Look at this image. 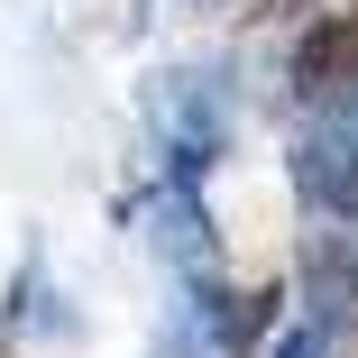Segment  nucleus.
<instances>
[{
	"label": "nucleus",
	"mask_w": 358,
	"mask_h": 358,
	"mask_svg": "<svg viewBox=\"0 0 358 358\" xmlns=\"http://www.w3.org/2000/svg\"><path fill=\"white\" fill-rule=\"evenodd\" d=\"M0 331H10L19 349H28V340H64V331H74V313H64V285H55L46 248H28V257H19L10 303H0Z\"/></svg>",
	"instance_id": "7"
},
{
	"label": "nucleus",
	"mask_w": 358,
	"mask_h": 358,
	"mask_svg": "<svg viewBox=\"0 0 358 358\" xmlns=\"http://www.w3.org/2000/svg\"><path fill=\"white\" fill-rule=\"evenodd\" d=\"M294 92L303 101H358V10H340V19H313L303 37H294Z\"/></svg>",
	"instance_id": "5"
},
{
	"label": "nucleus",
	"mask_w": 358,
	"mask_h": 358,
	"mask_svg": "<svg viewBox=\"0 0 358 358\" xmlns=\"http://www.w3.org/2000/svg\"><path fill=\"white\" fill-rule=\"evenodd\" d=\"M275 322H285V294H239V285L193 275V303H184L175 340H184L193 358H257V349L275 340Z\"/></svg>",
	"instance_id": "2"
},
{
	"label": "nucleus",
	"mask_w": 358,
	"mask_h": 358,
	"mask_svg": "<svg viewBox=\"0 0 358 358\" xmlns=\"http://www.w3.org/2000/svg\"><path fill=\"white\" fill-rule=\"evenodd\" d=\"M294 193L322 221H358V101H331L294 138Z\"/></svg>",
	"instance_id": "3"
},
{
	"label": "nucleus",
	"mask_w": 358,
	"mask_h": 358,
	"mask_svg": "<svg viewBox=\"0 0 358 358\" xmlns=\"http://www.w3.org/2000/svg\"><path fill=\"white\" fill-rule=\"evenodd\" d=\"M148 129H157V175L211 184V166H221V148H230V101H221L211 74H157Z\"/></svg>",
	"instance_id": "1"
},
{
	"label": "nucleus",
	"mask_w": 358,
	"mask_h": 358,
	"mask_svg": "<svg viewBox=\"0 0 358 358\" xmlns=\"http://www.w3.org/2000/svg\"><path fill=\"white\" fill-rule=\"evenodd\" d=\"M275 358H349V340H340V331H322V322H303V313H294V331H285V340H275Z\"/></svg>",
	"instance_id": "8"
},
{
	"label": "nucleus",
	"mask_w": 358,
	"mask_h": 358,
	"mask_svg": "<svg viewBox=\"0 0 358 358\" xmlns=\"http://www.w3.org/2000/svg\"><path fill=\"white\" fill-rule=\"evenodd\" d=\"M303 322L358 340V221H331L303 239Z\"/></svg>",
	"instance_id": "4"
},
{
	"label": "nucleus",
	"mask_w": 358,
	"mask_h": 358,
	"mask_svg": "<svg viewBox=\"0 0 358 358\" xmlns=\"http://www.w3.org/2000/svg\"><path fill=\"white\" fill-rule=\"evenodd\" d=\"M148 239H157V257H175L184 275H202L211 266V202H202V184H184V175H157V193H148Z\"/></svg>",
	"instance_id": "6"
}]
</instances>
